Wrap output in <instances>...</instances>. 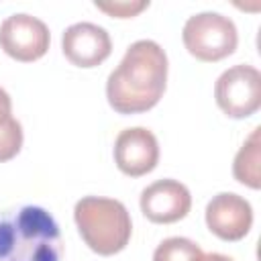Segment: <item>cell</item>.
<instances>
[{"instance_id": "3", "label": "cell", "mask_w": 261, "mask_h": 261, "mask_svg": "<svg viewBox=\"0 0 261 261\" xmlns=\"http://www.w3.org/2000/svg\"><path fill=\"white\" fill-rule=\"evenodd\" d=\"M73 220L84 243L98 255L120 253L133 234V222L126 206L114 198L86 196L73 208Z\"/></svg>"}, {"instance_id": "16", "label": "cell", "mask_w": 261, "mask_h": 261, "mask_svg": "<svg viewBox=\"0 0 261 261\" xmlns=\"http://www.w3.org/2000/svg\"><path fill=\"white\" fill-rule=\"evenodd\" d=\"M200 261H234V259H230V257H226L222 253H204Z\"/></svg>"}, {"instance_id": "12", "label": "cell", "mask_w": 261, "mask_h": 261, "mask_svg": "<svg viewBox=\"0 0 261 261\" xmlns=\"http://www.w3.org/2000/svg\"><path fill=\"white\" fill-rule=\"evenodd\" d=\"M204 251L186 237H169L153 253V261H200Z\"/></svg>"}, {"instance_id": "10", "label": "cell", "mask_w": 261, "mask_h": 261, "mask_svg": "<svg viewBox=\"0 0 261 261\" xmlns=\"http://www.w3.org/2000/svg\"><path fill=\"white\" fill-rule=\"evenodd\" d=\"M65 59L75 67H96L112 53V41L106 29L94 22H75L61 37Z\"/></svg>"}, {"instance_id": "1", "label": "cell", "mask_w": 261, "mask_h": 261, "mask_svg": "<svg viewBox=\"0 0 261 261\" xmlns=\"http://www.w3.org/2000/svg\"><path fill=\"white\" fill-rule=\"evenodd\" d=\"M167 86V55L151 39L135 41L108 75L106 98L118 114H141L157 106Z\"/></svg>"}, {"instance_id": "14", "label": "cell", "mask_w": 261, "mask_h": 261, "mask_svg": "<svg viewBox=\"0 0 261 261\" xmlns=\"http://www.w3.org/2000/svg\"><path fill=\"white\" fill-rule=\"evenodd\" d=\"M98 10L106 12L108 16H116V18H133L139 12H143L145 8H149V2H112V4H102L96 2L94 4Z\"/></svg>"}, {"instance_id": "11", "label": "cell", "mask_w": 261, "mask_h": 261, "mask_svg": "<svg viewBox=\"0 0 261 261\" xmlns=\"http://www.w3.org/2000/svg\"><path fill=\"white\" fill-rule=\"evenodd\" d=\"M259 133L261 128L255 126L253 133L249 135V139L243 143V147L239 149L234 163H232V175L239 184L259 190L261 188V171H259Z\"/></svg>"}, {"instance_id": "6", "label": "cell", "mask_w": 261, "mask_h": 261, "mask_svg": "<svg viewBox=\"0 0 261 261\" xmlns=\"http://www.w3.org/2000/svg\"><path fill=\"white\" fill-rule=\"evenodd\" d=\"M51 43L49 29L37 16L18 12L10 14L0 24V49L22 63L41 59Z\"/></svg>"}, {"instance_id": "7", "label": "cell", "mask_w": 261, "mask_h": 261, "mask_svg": "<svg viewBox=\"0 0 261 261\" xmlns=\"http://www.w3.org/2000/svg\"><path fill=\"white\" fill-rule=\"evenodd\" d=\"M114 163L128 177L151 173L159 163L157 137L145 126L120 130L114 141Z\"/></svg>"}, {"instance_id": "9", "label": "cell", "mask_w": 261, "mask_h": 261, "mask_svg": "<svg viewBox=\"0 0 261 261\" xmlns=\"http://www.w3.org/2000/svg\"><path fill=\"white\" fill-rule=\"evenodd\" d=\"M190 190L177 179H157L141 192V212L155 224H171L188 216Z\"/></svg>"}, {"instance_id": "4", "label": "cell", "mask_w": 261, "mask_h": 261, "mask_svg": "<svg viewBox=\"0 0 261 261\" xmlns=\"http://www.w3.org/2000/svg\"><path fill=\"white\" fill-rule=\"evenodd\" d=\"M181 41L192 57L212 63L234 53L239 33L228 16L220 12H198L186 20Z\"/></svg>"}, {"instance_id": "15", "label": "cell", "mask_w": 261, "mask_h": 261, "mask_svg": "<svg viewBox=\"0 0 261 261\" xmlns=\"http://www.w3.org/2000/svg\"><path fill=\"white\" fill-rule=\"evenodd\" d=\"M0 114H12V102L4 88H0Z\"/></svg>"}, {"instance_id": "2", "label": "cell", "mask_w": 261, "mask_h": 261, "mask_svg": "<svg viewBox=\"0 0 261 261\" xmlns=\"http://www.w3.org/2000/svg\"><path fill=\"white\" fill-rule=\"evenodd\" d=\"M57 220L41 206H18L0 214V261H61Z\"/></svg>"}, {"instance_id": "8", "label": "cell", "mask_w": 261, "mask_h": 261, "mask_svg": "<svg viewBox=\"0 0 261 261\" xmlns=\"http://www.w3.org/2000/svg\"><path fill=\"white\" fill-rule=\"evenodd\" d=\"M206 226L222 241H241L253 226V208L239 194H216L206 206Z\"/></svg>"}, {"instance_id": "5", "label": "cell", "mask_w": 261, "mask_h": 261, "mask_svg": "<svg viewBox=\"0 0 261 261\" xmlns=\"http://www.w3.org/2000/svg\"><path fill=\"white\" fill-rule=\"evenodd\" d=\"M218 108L230 118H247L261 106V73L253 65H232L214 84Z\"/></svg>"}, {"instance_id": "13", "label": "cell", "mask_w": 261, "mask_h": 261, "mask_svg": "<svg viewBox=\"0 0 261 261\" xmlns=\"http://www.w3.org/2000/svg\"><path fill=\"white\" fill-rule=\"evenodd\" d=\"M22 147V126L12 114H0V163L10 161Z\"/></svg>"}]
</instances>
